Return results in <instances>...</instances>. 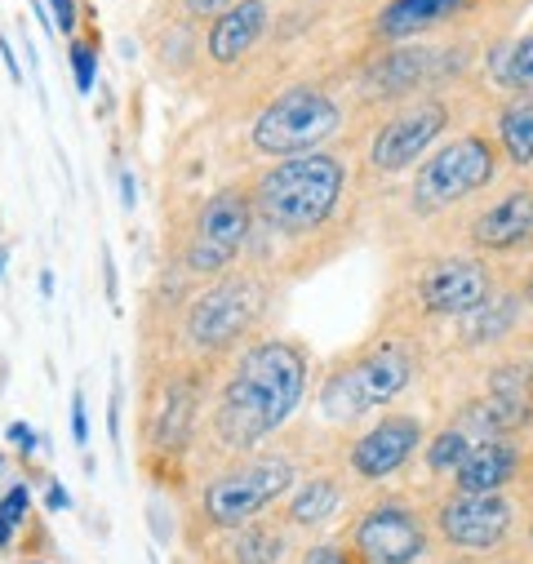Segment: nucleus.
<instances>
[{
    "label": "nucleus",
    "mask_w": 533,
    "mask_h": 564,
    "mask_svg": "<svg viewBox=\"0 0 533 564\" xmlns=\"http://www.w3.org/2000/svg\"><path fill=\"white\" fill-rule=\"evenodd\" d=\"M356 551L365 564H414L427 551V529L410 507L378 502L356 520Z\"/></svg>",
    "instance_id": "nucleus-10"
},
{
    "label": "nucleus",
    "mask_w": 533,
    "mask_h": 564,
    "mask_svg": "<svg viewBox=\"0 0 533 564\" xmlns=\"http://www.w3.org/2000/svg\"><path fill=\"white\" fill-rule=\"evenodd\" d=\"M41 299H54V271L50 267L41 271Z\"/></svg>",
    "instance_id": "nucleus-40"
},
{
    "label": "nucleus",
    "mask_w": 533,
    "mask_h": 564,
    "mask_svg": "<svg viewBox=\"0 0 533 564\" xmlns=\"http://www.w3.org/2000/svg\"><path fill=\"white\" fill-rule=\"evenodd\" d=\"M196 417H200V373L183 369L174 378H165L161 395H156V413H152V445L161 454H187L192 436H196Z\"/></svg>",
    "instance_id": "nucleus-14"
},
{
    "label": "nucleus",
    "mask_w": 533,
    "mask_h": 564,
    "mask_svg": "<svg viewBox=\"0 0 533 564\" xmlns=\"http://www.w3.org/2000/svg\"><path fill=\"white\" fill-rule=\"evenodd\" d=\"M471 449H476V441H471L463 427H445V432L427 445V467H432V471H458Z\"/></svg>",
    "instance_id": "nucleus-24"
},
{
    "label": "nucleus",
    "mask_w": 533,
    "mask_h": 564,
    "mask_svg": "<svg viewBox=\"0 0 533 564\" xmlns=\"http://www.w3.org/2000/svg\"><path fill=\"white\" fill-rule=\"evenodd\" d=\"M307 351L290 338H262V343H249L222 391H218V404H214V441L231 454H244V449H258L266 436H276L285 422L294 417V409L303 404L307 395Z\"/></svg>",
    "instance_id": "nucleus-1"
},
{
    "label": "nucleus",
    "mask_w": 533,
    "mask_h": 564,
    "mask_svg": "<svg viewBox=\"0 0 533 564\" xmlns=\"http://www.w3.org/2000/svg\"><path fill=\"white\" fill-rule=\"evenodd\" d=\"M0 471H6V458H0Z\"/></svg>",
    "instance_id": "nucleus-43"
},
{
    "label": "nucleus",
    "mask_w": 533,
    "mask_h": 564,
    "mask_svg": "<svg viewBox=\"0 0 533 564\" xmlns=\"http://www.w3.org/2000/svg\"><path fill=\"white\" fill-rule=\"evenodd\" d=\"M262 307H266L262 280L249 275V271H227L222 280H214V285L187 307L183 338L200 356H222L227 347H236L258 325Z\"/></svg>",
    "instance_id": "nucleus-4"
},
{
    "label": "nucleus",
    "mask_w": 533,
    "mask_h": 564,
    "mask_svg": "<svg viewBox=\"0 0 533 564\" xmlns=\"http://www.w3.org/2000/svg\"><path fill=\"white\" fill-rule=\"evenodd\" d=\"M0 280H6V249H0Z\"/></svg>",
    "instance_id": "nucleus-42"
},
{
    "label": "nucleus",
    "mask_w": 533,
    "mask_h": 564,
    "mask_svg": "<svg viewBox=\"0 0 533 564\" xmlns=\"http://www.w3.org/2000/svg\"><path fill=\"white\" fill-rule=\"evenodd\" d=\"M529 236H533V192H511L471 223V240L480 249H515Z\"/></svg>",
    "instance_id": "nucleus-16"
},
{
    "label": "nucleus",
    "mask_w": 533,
    "mask_h": 564,
    "mask_svg": "<svg viewBox=\"0 0 533 564\" xmlns=\"http://www.w3.org/2000/svg\"><path fill=\"white\" fill-rule=\"evenodd\" d=\"M498 170V156L489 148V138L480 133H463L454 143H445L414 178V209L418 214H440L458 200H467L471 192H480Z\"/></svg>",
    "instance_id": "nucleus-7"
},
{
    "label": "nucleus",
    "mask_w": 533,
    "mask_h": 564,
    "mask_svg": "<svg viewBox=\"0 0 533 564\" xmlns=\"http://www.w3.org/2000/svg\"><path fill=\"white\" fill-rule=\"evenodd\" d=\"M290 489H294V463L285 454H258V458L222 471L218 480H209L200 511L214 529H240L244 520L266 511Z\"/></svg>",
    "instance_id": "nucleus-6"
},
{
    "label": "nucleus",
    "mask_w": 533,
    "mask_h": 564,
    "mask_svg": "<svg viewBox=\"0 0 533 564\" xmlns=\"http://www.w3.org/2000/svg\"><path fill=\"white\" fill-rule=\"evenodd\" d=\"M342 192H347V165L329 152L276 161L249 187L253 218L266 223L272 231H285V236L325 227L334 218V209L342 205Z\"/></svg>",
    "instance_id": "nucleus-2"
},
{
    "label": "nucleus",
    "mask_w": 533,
    "mask_h": 564,
    "mask_svg": "<svg viewBox=\"0 0 533 564\" xmlns=\"http://www.w3.org/2000/svg\"><path fill=\"white\" fill-rule=\"evenodd\" d=\"M72 445L89 449V417H85V395L80 391L72 395Z\"/></svg>",
    "instance_id": "nucleus-32"
},
{
    "label": "nucleus",
    "mask_w": 533,
    "mask_h": 564,
    "mask_svg": "<svg viewBox=\"0 0 533 564\" xmlns=\"http://www.w3.org/2000/svg\"><path fill=\"white\" fill-rule=\"evenodd\" d=\"M467 321H471V325H467V338H471V343H476V338H480V343H485V338H498L502 329L515 325V303H511V299H498L493 307L485 303V307L471 312Z\"/></svg>",
    "instance_id": "nucleus-26"
},
{
    "label": "nucleus",
    "mask_w": 533,
    "mask_h": 564,
    "mask_svg": "<svg viewBox=\"0 0 533 564\" xmlns=\"http://www.w3.org/2000/svg\"><path fill=\"white\" fill-rule=\"evenodd\" d=\"M6 436H10V445H19V458H32V454L41 449V436L32 432V422H23V417L10 422V432H6Z\"/></svg>",
    "instance_id": "nucleus-30"
},
{
    "label": "nucleus",
    "mask_w": 533,
    "mask_h": 564,
    "mask_svg": "<svg viewBox=\"0 0 533 564\" xmlns=\"http://www.w3.org/2000/svg\"><path fill=\"white\" fill-rule=\"evenodd\" d=\"M423 445V422L414 413H391L351 445V471L360 480H387L405 467Z\"/></svg>",
    "instance_id": "nucleus-11"
},
{
    "label": "nucleus",
    "mask_w": 533,
    "mask_h": 564,
    "mask_svg": "<svg viewBox=\"0 0 533 564\" xmlns=\"http://www.w3.org/2000/svg\"><path fill=\"white\" fill-rule=\"evenodd\" d=\"M418 294L432 316H471L489 303V271L476 258H449L423 275Z\"/></svg>",
    "instance_id": "nucleus-13"
},
{
    "label": "nucleus",
    "mask_w": 533,
    "mask_h": 564,
    "mask_svg": "<svg viewBox=\"0 0 533 564\" xmlns=\"http://www.w3.org/2000/svg\"><path fill=\"white\" fill-rule=\"evenodd\" d=\"M45 507H50V511H72V494H67V485H63L58 476L45 485Z\"/></svg>",
    "instance_id": "nucleus-35"
},
{
    "label": "nucleus",
    "mask_w": 533,
    "mask_h": 564,
    "mask_svg": "<svg viewBox=\"0 0 533 564\" xmlns=\"http://www.w3.org/2000/svg\"><path fill=\"white\" fill-rule=\"evenodd\" d=\"M28 511H32V489L19 480V485L6 489V498H0V516H6V520L19 529V524L28 520Z\"/></svg>",
    "instance_id": "nucleus-28"
},
{
    "label": "nucleus",
    "mask_w": 533,
    "mask_h": 564,
    "mask_svg": "<svg viewBox=\"0 0 533 564\" xmlns=\"http://www.w3.org/2000/svg\"><path fill=\"white\" fill-rule=\"evenodd\" d=\"M414 378V360L400 343H378L373 351H365L356 365L338 369L325 378L320 387V413L329 422H356L369 409L391 404Z\"/></svg>",
    "instance_id": "nucleus-5"
},
{
    "label": "nucleus",
    "mask_w": 533,
    "mask_h": 564,
    "mask_svg": "<svg viewBox=\"0 0 533 564\" xmlns=\"http://www.w3.org/2000/svg\"><path fill=\"white\" fill-rule=\"evenodd\" d=\"M511 502L502 494H458L440 507V533L463 551H489L511 533Z\"/></svg>",
    "instance_id": "nucleus-12"
},
{
    "label": "nucleus",
    "mask_w": 533,
    "mask_h": 564,
    "mask_svg": "<svg viewBox=\"0 0 533 564\" xmlns=\"http://www.w3.org/2000/svg\"><path fill=\"white\" fill-rule=\"evenodd\" d=\"M236 0H183V10L192 14V19H218L222 10H231Z\"/></svg>",
    "instance_id": "nucleus-33"
},
{
    "label": "nucleus",
    "mask_w": 533,
    "mask_h": 564,
    "mask_svg": "<svg viewBox=\"0 0 533 564\" xmlns=\"http://www.w3.org/2000/svg\"><path fill=\"white\" fill-rule=\"evenodd\" d=\"M463 6H467V0H387V6L378 10V19H373V32L382 41L400 45V41H414L418 32L445 23Z\"/></svg>",
    "instance_id": "nucleus-18"
},
{
    "label": "nucleus",
    "mask_w": 533,
    "mask_h": 564,
    "mask_svg": "<svg viewBox=\"0 0 533 564\" xmlns=\"http://www.w3.org/2000/svg\"><path fill=\"white\" fill-rule=\"evenodd\" d=\"M489 409L507 427H533V365L507 360L489 373Z\"/></svg>",
    "instance_id": "nucleus-17"
},
{
    "label": "nucleus",
    "mask_w": 533,
    "mask_h": 564,
    "mask_svg": "<svg viewBox=\"0 0 533 564\" xmlns=\"http://www.w3.org/2000/svg\"><path fill=\"white\" fill-rule=\"evenodd\" d=\"M498 138L515 165H533V102L520 98L498 116Z\"/></svg>",
    "instance_id": "nucleus-22"
},
{
    "label": "nucleus",
    "mask_w": 533,
    "mask_h": 564,
    "mask_svg": "<svg viewBox=\"0 0 533 564\" xmlns=\"http://www.w3.org/2000/svg\"><path fill=\"white\" fill-rule=\"evenodd\" d=\"M427 63H432L427 50H418V45H400V50H391V54L373 67V80H378L382 94H410L414 85H423V80L432 76Z\"/></svg>",
    "instance_id": "nucleus-20"
},
{
    "label": "nucleus",
    "mask_w": 533,
    "mask_h": 564,
    "mask_svg": "<svg viewBox=\"0 0 533 564\" xmlns=\"http://www.w3.org/2000/svg\"><path fill=\"white\" fill-rule=\"evenodd\" d=\"M303 564H351V555L342 546H312L303 555Z\"/></svg>",
    "instance_id": "nucleus-34"
},
{
    "label": "nucleus",
    "mask_w": 533,
    "mask_h": 564,
    "mask_svg": "<svg viewBox=\"0 0 533 564\" xmlns=\"http://www.w3.org/2000/svg\"><path fill=\"white\" fill-rule=\"evenodd\" d=\"M266 28H272V0H236V6L222 10L205 32L209 63H218V67L240 63L266 36Z\"/></svg>",
    "instance_id": "nucleus-15"
},
{
    "label": "nucleus",
    "mask_w": 533,
    "mask_h": 564,
    "mask_svg": "<svg viewBox=\"0 0 533 564\" xmlns=\"http://www.w3.org/2000/svg\"><path fill=\"white\" fill-rule=\"evenodd\" d=\"M67 58H72L76 94H80V98H89V94H94V85H98V50H94V45H85V41H72Z\"/></svg>",
    "instance_id": "nucleus-27"
},
{
    "label": "nucleus",
    "mask_w": 533,
    "mask_h": 564,
    "mask_svg": "<svg viewBox=\"0 0 533 564\" xmlns=\"http://www.w3.org/2000/svg\"><path fill=\"white\" fill-rule=\"evenodd\" d=\"M32 14H36V23L45 28V36L54 41V36H58V28H54V14H50V6H45V0H32Z\"/></svg>",
    "instance_id": "nucleus-39"
},
{
    "label": "nucleus",
    "mask_w": 533,
    "mask_h": 564,
    "mask_svg": "<svg viewBox=\"0 0 533 564\" xmlns=\"http://www.w3.org/2000/svg\"><path fill=\"white\" fill-rule=\"evenodd\" d=\"M338 129H342V102L329 98L325 89L298 85V89H285L281 98H272L258 111L249 138H253V148L262 156L290 161V156L320 152Z\"/></svg>",
    "instance_id": "nucleus-3"
},
{
    "label": "nucleus",
    "mask_w": 533,
    "mask_h": 564,
    "mask_svg": "<svg viewBox=\"0 0 533 564\" xmlns=\"http://www.w3.org/2000/svg\"><path fill=\"white\" fill-rule=\"evenodd\" d=\"M515 467H520V454L502 441H489L463 458V467L454 471V485H458V494H493L515 476Z\"/></svg>",
    "instance_id": "nucleus-19"
},
{
    "label": "nucleus",
    "mask_w": 533,
    "mask_h": 564,
    "mask_svg": "<svg viewBox=\"0 0 533 564\" xmlns=\"http://www.w3.org/2000/svg\"><path fill=\"white\" fill-rule=\"evenodd\" d=\"M107 436L120 449V369L111 365V400H107Z\"/></svg>",
    "instance_id": "nucleus-31"
},
{
    "label": "nucleus",
    "mask_w": 533,
    "mask_h": 564,
    "mask_svg": "<svg viewBox=\"0 0 533 564\" xmlns=\"http://www.w3.org/2000/svg\"><path fill=\"white\" fill-rule=\"evenodd\" d=\"M116 187H120V209H124V214L139 209V187H133V174H129V170H120V183H116Z\"/></svg>",
    "instance_id": "nucleus-36"
},
{
    "label": "nucleus",
    "mask_w": 533,
    "mask_h": 564,
    "mask_svg": "<svg viewBox=\"0 0 533 564\" xmlns=\"http://www.w3.org/2000/svg\"><path fill=\"white\" fill-rule=\"evenodd\" d=\"M449 129V107L440 98H418L410 107H400L373 138L369 148V165L378 174H405L436 138Z\"/></svg>",
    "instance_id": "nucleus-9"
},
{
    "label": "nucleus",
    "mask_w": 533,
    "mask_h": 564,
    "mask_svg": "<svg viewBox=\"0 0 533 564\" xmlns=\"http://www.w3.org/2000/svg\"><path fill=\"white\" fill-rule=\"evenodd\" d=\"M0 58H6V67H10V80H14V85H23V80H28V72L19 67V54H14V45H10V36H0Z\"/></svg>",
    "instance_id": "nucleus-37"
},
{
    "label": "nucleus",
    "mask_w": 533,
    "mask_h": 564,
    "mask_svg": "<svg viewBox=\"0 0 533 564\" xmlns=\"http://www.w3.org/2000/svg\"><path fill=\"white\" fill-rule=\"evenodd\" d=\"M338 507H342V485H338V480H329V476L303 480V489H294V494H290V520H294V524H303V529L325 524Z\"/></svg>",
    "instance_id": "nucleus-21"
},
{
    "label": "nucleus",
    "mask_w": 533,
    "mask_h": 564,
    "mask_svg": "<svg viewBox=\"0 0 533 564\" xmlns=\"http://www.w3.org/2000/svg\"><path fill=\"white\" fill-rule=\"evenodd\" d=\"M231 555H236V564H281V555H285V533H281L276 524H249V529L236 533Z\"/></svg>",
    "instance_id": "nucleus-23"
},
{
    "label": "nucleus",
    "mask_w": 533,
    "mask_h": 564,
    "mask_svg": "<svg viewBox=\"0 0 533 564\" xmlns=\"http://www.w3.org/2000/svg\"><path fill=\"white\" fill-rule=\"evenodd\" d=\"M498 80L511 89H533V32L498 58Z\"/></svg>",
    "instance_id": "nucleus-25"
},
{
    "label": "nucleus",
    "mask_w": 533,
    "mask_h": 564,
    "mask_svg": "<svg viewBox=\"0 0 533 564\" xmlns=\"http://www.w3.org/2000/svg\"><path fill=\"white\" fill-rule=\"evenodd\" d=\"M45 6H50V14H54V28H58V36L76 41V23H80L76 0H45Z\"/></svg>",
    "instance_id": "nucleus-29"
},
{
    "label": "nucleus",
    "mask_w": 533,
    "mask_h": 564,
    "mask_svg": "<svg viewBox=\"0 0 533 564\" xmlns=\"http://www.w3.org/2000/svg\"><path fill=\"white\" fill-rule=\"evenodd\" d=\"M102 275H107V299L116 307L120 303V285H116V258H111V249H102Z\"/></svg>",
    "instance_id": "nucleus-38"
},
{
    "label": "nucleus",
    "mask_w": 533,
    "mask_h": 564,
    "mask_svg": "<svg viewBox=\"0 0 533 564\" xmlns=\"http://www.w3.org/2000/svg\"><path fill=\"white\" fill-rule=\"evenodd\" d=\"M14 542V524L6 520V516H0V546H10Z\"/></svg>",
    "instance_id": "nucleus-41"
},
{
    "label": "nucleus",
    "mask_w": 533,
    "mask_h": 564,
    "mask_svg": "<svg viewBox=\"0 0 533 564\" xmlns=\"http://www.w3.org/2000/svg\"><path fill=\"white\" fill-rule=\"evenodd\" d=\"M249 227H253V196L244 187H218L200 205V223H196V236L187 249V271L222 275L249 245Z\"/></svg>",
    "instance_id": "nucleus-8"
}]
</instances>
